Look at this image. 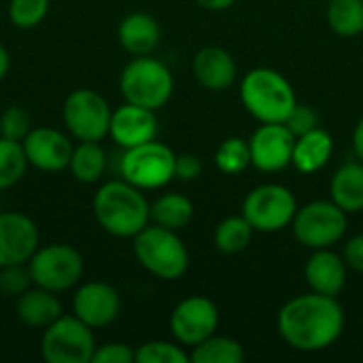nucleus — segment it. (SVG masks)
Wrapping results in <instances>:
<instances>
[{"mask_svg": "<svg viewBox=\"0 0 363 363\" xmlns=\"http://www.w3.org/2000/svg\"><path fill=\"white\" fill-rule=\"evenodd\" d=\"M345 308L334 296L317 291L296 296L277 317L281 338L300 353H321L338 342L345 332Z\"/></svg>", "mask_w": 363, "mask_h": 363, "instance_id": "1", "label": "nucleus"}, {"mask_svg": "<svg viewBox=\"0 0 363 363\" xmlns=\"http://www.w3.org/2000/svg\"><path fill=\"white\" fill-rule=\"evenodd\" d=\"M94 217L104 232L117 238H134L151 223V204L143 189L125 179L100 185L91 202Z\"/></svg>", "mask_w": 363, "mask_h": 363, "instance_id": "2", "label": "nucleus"}, {"mask_svg": "<svg viewBox=\"0 0 363 363\" xmlns=\"http://www.w3.org/2000/svg\"><path fill=\"white\" fill-rule=\"evenodd\" d=\"M240 100L259 123H285L298 104L289 79L268 66H257L242 77Z\"/></svg>", "mask_w": 363, "mask_h": 363, "instance_id": "3", "label": "nucleus"}, {"mask_svg": "<svg viewBox=\"0 0 363 363\" xmlns=\"http://www.w3.org/2000/svg\"><path fill=\"white\" fill-rule=\"evenodd\" d=\"M138 264L162 281H179L189 270V251L174 230L149 223L134 236Z\"/></svg>", "mask_w": 363, "mask_h": 363, "instance_id": "4", "label": "nucleus"}, {"mask_svg": "<svg viewBox=\"0 0 363 363\" xmlns=\"http://www.w3.org/2000/svg\"><path fill=\"white\" fill-rule=\"evenodd\" d=\"M119 89L125 102L157 111L172 98L174 77L170 68L151 55H134L119 77Z\"/></svg>", "mask_w": 363, "mask_h": 363, "instance_id": "5", "label": "nucleus"}, {"mask_svg": "<svg viewBox=\"0 0 363 363\" xmlns=\"http://www.w3.org/2000/svg\"><path fill=\"white\" fill-rule=\"evenodd\" d=\"M349 228V213L332 200H313L298 208L291 230L296 240L315 251L338 245Z\"/></svg>", "mask_w": 363, "mask_h": 363, "instance_id": "6", "label": "nucleus"}, {"mask_svg": "<svg viewBox=\"0 0 363 363\" xmlns=\"http://www.w3.org/2000/svg\"><path fill=\"white\" fill-rule=\"evenodd\" d=\"M298 208L294 191L279 183L257 185L242 200V217L262 234H274L289 228Z\"/></svg>", "mask_w": 363, "mask_h": 363, "instance_id": "7", "label": "nucleus"}, {"mask_svg": "<svg viewBox=\"0 0 363 363\" xmlns=\"http://www.w3.org/2000/svg\"><path fill=\"white\" fill-rule=\"evenodd\" d=\"M177 153L157 140L143 143L138 147L125 149L119 162L121 179L136 185L138 189H162L174 179Z\"/></svg>", "mask_w": 363, "mask_h": 363, "instance_id": "8", "label": "nucleus"}, {"mask_svg": "<svg viewBox=\"0 0 363 363\" xmlns=\"http://www.w3.org/2000/svg\"><path fill=\"white\" fill-rule=\"evenodd\" d=\"M28 268L36 287L60 294L74 287L83 279L85 262L72 245L53 242L47 247H38L36 253L30 257Z\"/></svg>", "mask_w": 363, "mask_h": 363, "instance_id": "9", "label": "nucleus"}, {"mask_svg": "<svg viewBox=\"0 0 363 363\" xmlns=\"http://www.w3.org/2000/svg\"><path fill=\"white\" fill-rule=\"evenodd\" d=\"M96 351L94 332L74 315H62L45 328L40 355L47 363H91Z\"/></svg>", "mask_w": 363, "mask_h": 363, "instance_id": "10", "label": "nucleus"}, {"mask_svg": "<svg viewBox=\"0 0 363 363\" xmlns=\"http://www.w3.org/2000/svg\"><path fill=\"white\" fill-rule=\"evenodd\" d=\"M62 117L68 132L79 143L81 140L100 143L104 136H108L113 108L108 106L106 98L100 96L96 89L83 87L68 94L62 106Z\"/></svg>", "mask_w": 363, "mask_h": 363, "instance_id": "11", "label": "nucleus"}, {"mask_svg": "<svg viewBox=\"0 0 363 363\" xmlns=\"http://www.w3.org/2000/svg\"><path fill=\"white\" fill-rule=\"evenodd\" d=\"M168 325L179 345L196 347L217 332L219 308L206 296H189L172 308Z\"/></svg>", "mask_w": 363, "mask_h": 363, "instance_id": "12", "label": "nucleus"}, {"mask_svg": "<svg viewBox=\"0 0 363 363\" xmlns=\"http://www.w3.org/2000/svg\"><path fill=\"white\" fill-rule=\"evenodd\" d=\"M296 136L285 123H262L249 138L251 166L262 172H281L291 166Z\"/></svg>", "mask_w": 363, "mask_h": 363, "instance_id": "13", "label": "nucleus"}, {"mask_svg": "<svg viewBox=\"0 0 363 363\" xmlns=\"http://www.w3.org/2000/svg\"><path fill=\"white\" fill-rule=\"evenodd\" d=\"M21 147L28 164L43 172L66 170L74 149L70 138L55 128H32L30 134L21 140Z\"/></svg>", "mask_w": 363, "mask_h": 363, "instance_id": "14", "label": "nucleus"}, {"mask_svg": "<svg viewBox=\"0 0 363 363\" xmlns=\"http://www.w3.org/2000/svg\"><path fill=\"white\" fill-rule=\"evenodd\" d=\"M121 313V298L108 283L91 281L77 289L72 298V315L91 330L111 325Z\"/></svg>", "mask_w": 363, "mask_h": 363, "instance_id": "15", "label": "nucleus"}, {"mask_svg": "<svg viewBox=\"0 0 363 363\" xmlns=\"http://www.w3.org/2000/svg\"><path fill=\"white\" fill-rule=\"evenodd\" d=\"M38 249L36 223L15 211L0 213V268L11 264H28Z\"/></svg>", "mask_w": 363, "mask_h": 363, "instance_id": "16", "label": "nucleus"}, {"mask_svg": "<svg viewBox=\"0 0 363 363\" xmlns=\"http://www.w3.org/2000/svg\"><path fill=\"white\" fill-rule=\"evenodd\" d=\"M157 130H160V125H157L155 111L125 102L113 111L108 136L121 149H132V147H138L143 143L155 140Z\"/></svg>", "mask_w": 363, "mask_h": 363, "instance_id": "17", "label": "nucleus"}, {"mask_svg": "<svg viewBox=\"0 0 363 363\" xmlns=\"http://www.w3.org/2000/svg\"><path fill=\"white\" fill-rule=\"evenodd\" d=\"M196 81L208 91H225L236 83L238 66L234 55L217 45L202 47L191 62Z\"/></svg>", "mask_w": 363, "mask_h": 363, "instance_id": "18", "label": "nucleus"}, {"mask_svg": "<svg viewBox=\"0 0 363 363\" xmlns=\"http://www.w3.org/2000/svg\"><path fill=\"white\" fill-rule=\"evenodd\" d=\"M347 262L342 255L328 249H315L304 264V279L311 291L338 298L347 287Z\"/></svg>", "mask_w": 363, "mask_h": 363, "instance_id": "19", "label": "nucleus"}, {"mask_svg": "<svg viewBox=\"0 0 363 363\" xmlns=\"http://www.w3.org/2000/svg\"><path fill=\"white\" fill-rule=\"evenodd\" d=\"M117 38L119 45L132 53V55H151L160 40H162V28L157 23V19L149 13L136 11L125 15L119 21L117 28Z\"/></svg>", "mask_w": 363, "mask_h": 363, "instance_id": "20", "label": "nucleus"}, {"mask_svg": "<svg viewBox=\"0 0 363 363\" xmlns=\"http://www.w3.org/2000/svg\"><path fill=\"white\" fill-rule=\"evenodd\" d=\"M334 153V136L325 128H315L302 136H296L291 166L300 174H315L325 168Z\"/></svg>", "mask_w": 363, "mask_h": 363, "instance_id": "21", "label": "nucleus"}, {"mask_svg": "<svg viewBox=\"0 0 363 363\" xmlns=\"http://www.w3.org/2000/svg\"><path fill=\"white\" fill-rule=\"evenodd\" d=\"M15 313L23 325L45 330L47 325H51L55 319L64 315V308L53 291H47L43 287H34V289L30 287L17 298Z\"/></svg>", "mask_w": 363, "mask_h": 363, "instance_id": "22", "label": "nucleus"}, {"mask_svg": "<svg viewBox=\"0 0 363 363\" xmlns=\"http://www.w3.org/2000/svg\"><path fill=\"white\" fill-rule=\"evenodd\" d=\"M330 200L336 202L345 213L363 211V162L342 164L330 183Z\"/></svg>", "mask_w": 363, "mask_h": 363, "instance_id": "23", "label": "nucleus"}, {"mask_svg": "<svg viewBox=\"0 0 363 363\" xmlns=\"http://www.w3.org/2000/svg\"><path fill=\"white\" fill-rule=\"evenodd\" d=\"M194 213H196L194 202L187 196L174 191L160 196L151 204V221L174 232L187 228L194 219Z\"/></svg>", "mask_w": 363, "mask_h": 363, "instance_id": "24", "label": "nucleus"}, {"mask_svg": "<svg viewBox=\"0 0 363 363\" xmlns=\"http://www.w3.org/2000/svg\"><path fill=\"white\" fill-rule=\"evenodd\" d=\"M70 172L79 183H98L100 177L106 170V153L100 147V143L94 140H81L72 149L70 157Z\"/></svg>", "mask_w": 363, "mask_h": 363, "instance_id": "25", "label": "nucleus"}, {"mask_svg": "<svg viewBox=\"0 0 363 363\" xmlns=\"http://www.w3.org/2000/svg\"><path fill=\"white\" fill-rule=\"evenodd\" d=\"M247 357L245 347L230 336H208L200 345L191 347L189 359L194 363H242Z\"/></svg>", "mask_w": 363, "mask_h": 363, "instance_id": "26", "label": "nucleus"}, {"mask_svg": "<svg viewBox=\"0 0 363 363\" xmlns=\"http://www.w3.org/2000/svg\"><path fill=\"white\" fill-rule=\"evenodd\" d=\"M253 228L251 223L240 215H230L225 219H221L215 228V234H213V240H215V247L217 251L225 253V255H236V253H242L251 240H253Z\"/></svg>", "mask_w": 363, "mask_h": 363, "instance_id": "27", "label": "nucleus"}, {"mask_svg": "<svg viewBox=\"0 0 363 363\" xmlns=\"http://www.w3.org/2000/svg\"><path fill=\"white\" fill-rule=\"evenodd\" d=\"M334 34L353 38L363 32V0H330L325 11Z\"/></svg>", "mask_w": 363, "mask_h": 363, "instance_id": "28", "label": "nucleus"}, {"mask_svg": "<svg viewBox=\"0 0 363 363\" xmlns=\"http://www.w3.org/2000/svg\"><path fill=\"white\" fill-rule=\"evenodd\" d=\"M215 166L219 172H223L228 177H236V174L245 172L251 166L249 140H245L240 136L225 138L215 151Z\"/></svg>", "mask_w": 363, "mask_h": 363, "instance_id": "29", "label": "nucleus"}, {"mask_svg": "<svg viewBox=\"0 0 363 363\" xmlns=\"http://www.w3.org/2000/svg\"><path fill=\"white\" fill-rule=\"evenodd\" d=\"M28 160L21 143L0 136V191L17 185L26 174Z\"/></svg>", "mask_w": 363, "mask_h": 363, "instance_id": "30", "label": "nucleus"}, {"mask_svg": "<svg viewBox=\"0 0 363 363\" xmlns=\"http://www.w3.org/2000/svg\"><path fill=\"white\" fill-rule=\"evenodd\" d=\"M136 363H189V353L179 342L149 340L134 351Z\"/></svg>", "mask_w": 363, "mask_h": 363, "instance_id": "31", "label": "nucleus"}, {"mask_svg": "<svg viewBox=\"0 0 363 363\" xmlns=\"http://www.w3.org/2000/svg\"><path fill=\"white\" fill-rule=\"evenodd\" d=\"M49 13V0H11L9 19L15 28H36Z\"/></svg>", "mask_w": 363, "mask_h": 363, "instance_id": "32", "label": "nucleus"}, {"mask_svg": "<svg viewBox=\"0 0 363 363\" xmlns=\"http://www.w3.org/2000/svg\"><path fill=\"white\" fill-rule=\"evenodd\" d=\"M32 130V117L23 106H9L0 115V136L21 143Z\"/></svg>", "mask_w": 363, "mask_h": 363, "instance_id": "33", "label": "nucleus"}, {"mask_svg": "<svg viewBox=\"0 0 363 363\" xmlns=\"http://www.w3.org/2000/svg\"><path fill=\"white\" fill-rule=\"evenodd\" d=\"M32 285L28 264H11L0 268V294L6 298H19Z\"/></svg>", "mask_w": 363, "mask_h": 363, "instance_id": "34", "label": "nucleus"}, {"mask_svg": "<svg viewBox=\"0 0 363 363\" xmlns=\"http://www.w3.org/2000/svg\"><path fill=\"white\" fill-rule=\"evenodd\" d=\"M319 113L313 108V106H308V104H296L294 106V111L289 113V117L285 119V125L294 132V136H302V134H306V132H311V130H315V128H319Z\"/></svg>", "mask_w": 363, "mask_h": 363, "instance_id": "35", "label": "nucleus"}, {"mask_svg": "<svg viewBox=\"0 0 363 363\" xmlns=\"http://www.w3.org/2000/svg\"><path fill=\"white\" fill-rule=\"evenodd\" d=\"M134 351L123 342H106L96 347L91 363H134Z\"/></svg>", "mask_w": 363, "mask_h": 363, "instance_id": "36", "label": "nucleus"}, {"mask_svg": "<svg viewBox=\"0 0 363 363\" xmlns=\"http://www.w3.org/2000/svg\"><path fill=\"white\" fill-rule=\"evenodd\" d=\"M202 174V162L194 153H179L174 162V179L179 181H196Z\"/></svg>", "mask_w": 363, "mask_h": 363, "instance_id": "37", "label": "nucleus"}, {"mask_svg": "<svg viewBox=\"0 0 363 363\" xmlns=\"http://www.w3.org/2000/svg\"><path fill=\"white\" fill-rule=\"evenodd\" d=\"M342 257H345L349 268L363 274V234H357V236L347 240V245L342 249Z\"/></svg>", "mask_w": 363, "mask_h": 363, "instance_id": "38", "label": "nucleus"}, {"mask_svg": "<svg viewBox=\"0 0 363 363\" xmlns=\"http://www.w3.org/2000/svg\"><path fill=\"white\" fill-rule=\"evenodd\" d=\"M198 6H202L204 11H213V13H219V11H228L230 6L236 4V0H196Z\"/></svg>", "mask_w": 363, "mask_h": 363, "instance_id": "39", "label": "nucleus"}, {"mask_svg": "<svg viewBox=\"0 0 363 363\" xmlns=\"http://www.w3.org/2000/svg\"><path fill=\"white\" fill-rule=\"evenodd\" d=\"M353 151H355L357 160L363 162V117L357 121V125L353 130Z\"/></svg>", "mask_w": 363, "mask_h": 363, "instance_id": "40", "label": "nucleus"}, {"mask_svg": "<svg viewBox=\"0 0 363 363\" xmlns=\"http://www.w3.org/2000/svg\"><path fill=\"white\" fill-rule=\"evenodd\" d=\"M9 68H11V55H9V51L0 45V81L6 77Z\"/></svg>", "mask_w": 363, "mask_h": 363, "instance_id": "41", "label": "nucleus"}]
</instances>
